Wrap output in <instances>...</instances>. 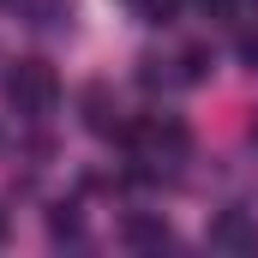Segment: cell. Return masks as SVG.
Instances as JSON below:
<instances>
[{"instance_id":"1","label":"cell","mask_w":258,"mask_h":258,"mask_svg":"<svg viewBox=\"0 0 258 258\" xmlns=\"http://www.w3.org/2000/svg\"><path fill=\"white\" fill-rule=\"evenodd\" d=\"M54 96H60V78H54V66H48V60H18L12 72H6V102H12L24 120L48 114Z\"/></svg>"},{"instance_id":"2","label":"cell","mask_w":258,"mask_h":258,"mask_svg":"<svg viewBox=\"0 0 258 258\" xmlns=\"http://www.w3.org/2000/svg\"><path fill=\"white\" fill-rule=\"evenodd\" d=\"M210 246H222V252H252L258 246V222L246 210H222V216L210 222Z\"/></svg>"},{"instance_id":"3","label":"cell","mask_w":258,"mask_h":258,"mask_svg":"<svg viewBox=\"0 0 258 258\" xmlns=\"http://www.w3.org/2000/svg\"><path fill=\"white\" fill-rule=\"evenodd\" d=\"M84 120L102 138H120V120H114V102H108V84H84Z\"/></svg>"},{"instance_id":"4","label":"cell","mask_w":258,"mask_h":258,"mask_svg":"<svg viewBox=\"0 0 258 258\" xmlns=\"http://www.w3.org/2000/svg\"><path fill=\"white\" fill-rule=\"evenodd\" d=\"M174 234H168V222H156V216H126V246H168Z\"/></svg>"},{"instance_id":"5","label":"cell","mask_w":258,"mask_h":258,"mask_svg":"<svg viewBox=\"0 0 258 258\" xmlns=\"http://www.w3.org/2000/svg\"><path fill=\"white\" fill-rule=\"evenodd\" d=\"M180 6H186V0H138V18H144V24H174Z\"/></svg>"},{"instance_id":"6","label":"cell","mask_w":258,"mask_h":258,"mask_svg":"<svg viewBox=\"0 0 258 258\" xmlns=\"http://www.w3.org/2000/svg\"><path fill=\"white\" fill-rule=\"evenodd\" d=\"M204 72H210V48H186V54H180V78H204Z\"/></svg>"},{"instance_id":"7","label":"cell","mask_w":258,"mask_h":258,"mask_svg":"<svg viewBox=\"0 0 258 258\" xmlns=\"http://www.w3.org/2000/svg\"><path fill=\"white\" fill-rule=\"evenodd\" d=\"M198 12H204V18H216V24H228V18L240 12V0H198Z\"/></svg>"},{"instance_id":"8","label":"cell","mask_w":258,"mask_h":258,"mask_svg":"<svg viewBox=\"0 0 258 258\" xmlns=\"http://www.w3.org/2000/svg\"><path fill=\"white\" fill-rule=\"evenodd\" d=\"M48 228H54V234H78V216H72V204H60V210L48 216Z\"/></svg>"},{"instance_id":"9","label":"cell","mask_w":258,"mask_h":258,"mask_svg":"<svg viewBox=\"0 0 258 258\" xmlns=\"http://www.w3.org/2000/svg\"><path fill=\"white\" fill-rule=\"evenodd\" d=\"M240 60H246V66L258 72V36H240Z\"/></svg>"}]
</instances>
